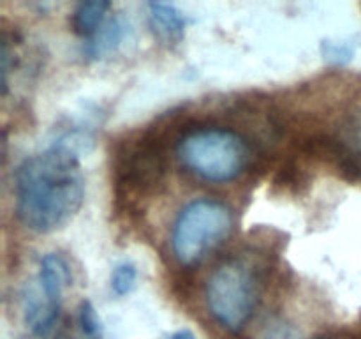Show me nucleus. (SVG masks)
I'll use <instances>...</instances> for the list:
<instances>
[{
    "mask_svg": "<svg viewBox=\"0 0 361 339\" xmlns=\"http://www.w3.org/2000/svg\"><path fill=\"white\" fill-rule=\"evenodd\" d=\"M164 173L166 155L161 138L145 134L116 155V193H148L162 182Z\"/></svg>",
    "mask_w": 361,
    "mask_h": 339,
    "instance_id": "nucleus-5",
    "label": "nucleus"
},
{
    "mask_svg": "<svg viewBox=\"0 0 361 339\" xmlns=\"http://www.w3.org/2000/svg\"><path fill=\"white\" fill-rule=\"evenodd\" d=\"M180 165L212 184L238 179L249 168L252 150L242 134L224 127H196L183 133L176 141Z\"/></svg>",
    "mask_w": 361,
    "mask_h": 339,
    "instance_id": "nucleus-2",
    "label": "nucleus"
},
{
    "mask_svg": "<svg viewBox=\"0 0 361 339\" xmlns=\"http://www.w3.org/2000/svg\"><path fill=\"white\" fill-rule=\"evenodd\" d=\"M60 307H62V302L51 299L42 290L37 279L25 285L21 292V316H23V323L35 338L44 339L46 335L51 334L59 321Z\"/></svg>",
    "mask_w": 361,
    "mask_h": 339,
    "instance_id": "nucleus-6",
    "label": "nucleus"
},
{
    "mask_svg": "<svg viewBox=\"0 0 361 339\" xmlns=\"http://www.w3.org/2000/svg\"><path fill=\"white\" fill-rule=\"evenodd\" d=\"M16 215L25 228L51 233L71 221L85 200L78 152L55 141L25 159L16 172Z\"/></svg>",
    "mask_w": 361,
    "mask_h": 339,
    "instance_id": "nucleus-1",
    "label": "nucleus"
},
{
    "mask_svg": "<svg viewBox=\"0 0 361 339\" xmlns=\"http://www.w3.org/2000/svg\"><path fill=\"white\" fill-rule=\"evenodd\" d=\"M261 279L252 263L231 258L219 265L207 281L204 300L210 316L228 332L238 334L252 318Z\"/></svg>",
    "mask_w": 361,
    "mask_h": 339,
    "instance_id": "nucleus-3",
    "label": "nucleus"
},
{
    "mask_svg": "<svg viewBox=\"0 0 361 339\" xmlns=\"http://www.w3.org/2000/svg\"><path fill=\"white\" fill-rule=\"evenodd\" d=\"M148 25L155 37L164 46H176L185 35L187 18L173 4L148 2L147 4Z\"/></svg>",
    "mask_w": 361,
    "mask_h": 339,
    "instance_id": "nucleus-7",
    "label": "nucleus"
},
{
    "mask_svg": "<svg viewBox=\"0 0 361 339\" xmlns=\"http://www.w3.org/2000/svg\"><path fill=\"white\" fill-rule=\"evenodd\" d=\"M137 281V268L130 261H123L115 267L111 274V290L116 297H126L134 292Z\"/></svg>",
    "mask_w": 361,
    "mask_h": 339,
    "instance_id": "nucleus-11",
    "label": "nucleus"
},
{
    "mask_svg": "<svg viewBox=\"0 0 361 339\" xmlns=\"http://www.w3.org/2000/svg\"><path fill=\"white\" fill-rule=\"evenodd\" d=\"M321 53H323V59L326 62L335 64V66H344L355 56V46L349 44V42L323 41Z\"/></svg>",
    "mask_w": 361,
    "mask_h": 339,
    "instance_id": "nucleus-13",
    "label": "nucleus"
},
{
    "mask_svg": "<svg viewBox=\"0 0 361 339\" xmlns=\"http://www.w3.org/2000/svg\"><path fill=\"white\" fill-rule=\"evenodd\" d=\"M235 218L231 208L217 200L190 201L182 208L173 225L171 246L183 267H194L210 251L221 246L231 233Z\"/></svg>",
    "mask_w": 361,
    "mask_h": 339,
    "instance_id": "nucleus-4",
    "label": "nucleus"
},
{
    "mask_svg": "<svg viewBox=\"0 0 361 339\" xmlns=\"http://www.w3.org/2000/svg\"><path fill=\"white\" fill-rule=\"evenodd\" d=\"M35 279L51 299L62 302L63 290L71 285V268L59 253H48L41 258Z\"/></svg>",
    "mask_w": 361,
    "mask_h": 339,
    "instance_id": "nucleus-9",
    "label": "nucleus"
},
{
    "mask_svg": "<svg viewBox=\"0 0 361 339\" xmlns=\"http://www.w3.org/2000/svg\"><path fill=\"white\" fill-rule=\"evenodd\" d=\"M319 339H330V338H319Z\"/></svg>",
    "mask_w": 361,
    "mask_h": 339,
    "instance_id": "nucleus-17",
    "label": "nucleus"
},
{
    "mask_svg": "<svg viewBox=\"0 0 361 339\" xmlns=\"http://www.w3.org/2000/svg\"><path fill=\"white\" fill-rule=\"evenodd\" d=\"M55 339H69V338H66V335H60V338H55Z\"/></svg>",
    "mask_w": 361,
    "mask_h": 339,
    "instance_id": "nucleus-16",
    "label": "nucleus"
},
{
    "mask_svg": "<svg viewBox=\"0 0 361 339\" xmlns=\"http://www.w3.org/2000/svg\"><path fill=\"white\" fill-rule=\"evenodd\" d=\"M78 323H80L81 334L85 339H104L102 335V325L94 304L90 300H83L78 309Z\"/></svg>",
    "mask_w": 361,
    "mask_h": 339,
    "instance_id": "nucleus-12",
    "label": "nucleus"
},
{
    "mask_svg": "<svg viewBox=\"0 0 361 339\" xmlns=\"http://www.w3.org/2000/svg\"><path fill=\"white\" fill-rule=\"evenodd\" d=\"M341 138L351 148L353 154L358 155L361 159V113H356L355 117L349 119V122L344 126Z\"/></svg>",
    "mask_w": 361,
    "mask_h": 339,
    "instance_id": "nucleus-14",
    "label": "nucleus"
},
{
    "mask_svg": "<svg viewBox=\"0 0 361 339\" xmlns=\"http://www.w3.org/2000/svg\"><path fill=\"white\" fill-rule=\"evenodd\" d=\"M130 32L129 20L122 14L108 18L92 37L85 39L83 55L88 60H99L116 52Z\"/></svg>",
    "mask_w": 361,
    "mask_h": 339,
    "instance_id": "nucleus-8",
    "label": "nucleus"
},
{
    "mask_svg": "<svg viewBox=\"0 0 361 339\" xmlns=\"http://www.w3.org/2000/svg\"><path fill=\"white\" fill-rule=\"evenodd\" d=\"M168 339H197V338L189 331V328H182V331L173 332Z\"/></svg>",
    "mask_w": 361,
    "mask_h": 339,
    "instance_id": "nucleus-15",
    "label": "nucleus"
},
{
    "mask_svg": "<svg viewBox=\"0 0 361 339\" xmlns=\"http://www.w3.org/2000/svg\"><path fill=\"white\" fill-rule=\"evenodd\" d=\"M109 7L111 4L108 0H87V2H80L74 7L73 14L69 18L71 30L80 37H92L99 28L102 27L108 18Z\"/></svg>",
    "mask_w": 361,
    "mask_h": 339,
    "instance_id": "nucleus-10",
    "label": "nucleus"
}]
</instances>
